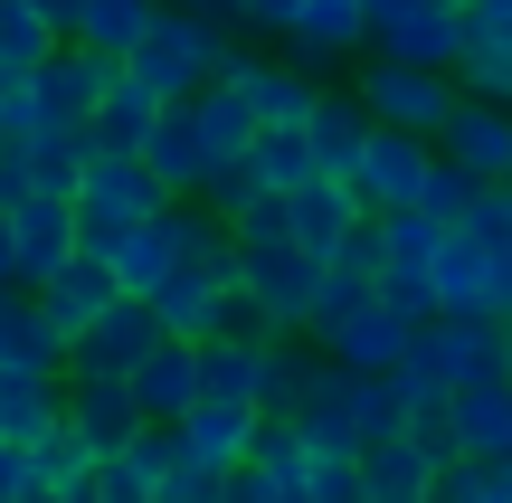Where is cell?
I'll return each instance as SVG.
<instances>
[{"mask_svg":"<svg viewBox=\"0 0 512 503\" xmlns=\"http://www.w3.org/2000/svg\"><path fill=\"white\" fill-rule=\"evenodd\" d=\"M408 390H484L503 380V323L484 314H427L408 333V361H399Z\"/></svg>","mask_w":512,"mask_h":503,"instance_id":"obj_1","label":"cell"},{"mask_svg":"<svg viewBox=\"0 0 512 503\" xmlns=\"http://www.w3.org/2000/svg\"><path fill=\"white\" fill-rule=\"evenodd\" d=\"M162 190H152V171L143 162H105L95 152L86 171H76V200H67V228H76V257H105L114 238H133L143 219H162Z\"/></svg>","mask_w":512,"mask_h":503,"instance_id":"obj_2","label":"cell"},{"mask_svg":"<svg viewBox=\"0 0 512 503\" xmlns=\"http://www.w3.org/2000/svg\"><path fill=\"white\" fill-rule=\"evenodd\" d=\"M228 48H238L228 29H200V19H152L143 48H133L114 76H124V86H143L152 105H190V95L219 76V57H228Z\"/></svg>","mask_w":512,"mask_h":503,"instance_id":"obj_3","label":"cell"},{"mask_svg":"<svg viewBox=\"0 0 512 503\" xmlns=\"http://www.w3.org/2000/svg\"><path fill=\"white\" fill-rule=\"evenodd\" d=\"M361 48L389 57V67L456 76V57H465V19H456V0H361Z\"/></svg>","mask_w":512,"mask_h":503,"instance_id":"obj_4","label":"cell"},{"mask_svg":"<svg viewBox=\"0 0 512 503\" xmlns=\"http://www.w3.org/2000/svg\"><path fill=\"white\" fill-rule=\"evenodd\" d=\"M351 105H361L370 133H408V143H437L446 105H456V76H427V67H389V57H370L361 76H351Z\"/></svg>","mask_w":512,"mask_h":503,"instance_id":"obj_5","label":"cell"},{"mask_svg":"<svg viewBox=\"0 0 512 503\" xmlns=\"http://www.w3.org/2000/svg\"><path fill=\"white\" fill-rule=\"evenodd\" d=\"M427 152H437L446 171H465L475 190H494V181H512V114H503V105H484V95H456Z\"/></svg>","mask_w":512,"mask_h":503,"instance_id":"obj_6","label":"cell"},{"mask_svg":"<svg viewBox=\"0 0 512 503\" xmlns=\"http://www.w3.org/2000/svg\"><path fill=\"white\" fill-rule=\"evenodd\" d=\"M427 171H437V152H427V143H408V133H370L342 190L361 200V219H389V209H418Z\"/></svg>","mask_w":512,"mask_h":503,"instance_id":"obj_7","label":"cell"},{"mask_svg":"<svg viewBox=\"0 0 512 503\" xmlns=\"http://www.w3.org/2000/svg\"><path fill=\"white\" fill-rule=\"evenodd\" d=\"M209 86L247 95V114H256V124H304V114H313V95H323L304 67H294V57H256V48H228Z\"/></svg>","mask_w":512,"mask_h":503,"instance_id":"obj_8","label":"cell"},{"mask_svg":"<svg viewBox=\"0 0 512 503\" xmlns=\"http://www.w3.org/2000/svg\"><path fill=\"white\" fill-rule=\"evenodd\" d=\"M114 86V67L105 57H86V48H48V67L29 76V114H38V133H76L95 114V95ZM29 133V143H38Z\"/></svg>","mask_w":512,"mask_h":503,"instance_id":"obj_9","label":"cell"},{"mask_svg":"<svg viewBox=\"0 0 512 503\" xmlns=\"http://www.w3.org/2000/svg\"><path fill=\"white\" fill-rule=\"evenodd\" d=\"M285 428L304 437L313 456H351V447H361V380L332 371V361H313V380H304V399L285 409Z\"/></svg>","mask_w":512,"mask_h":503,"instance_id":"obj_10","label":"cell"},{"mask_svg":"<svg viewBox=\"0 0 512 503\" xmlns=\"http://www.w3.org/2000/svg\"><path fill=\"white\" fill-rule=\"evenodd\" d=\"M152 342H162V323H152L143 304H124V295H114L105 314H95L86 333L67 342V380H124L133 361L152 352Z\"/></svg>","mask_w":512,"mask_h":503,"instance_id":"obj_11","label":"cell"},{"mask_svg":"<svg viewBox=\"0 0 512 503\" xmlns=\"http://www.w3.org/2000/svg\"><path fill=\"white\" fill-rule=\"evenodd\" d=\"M228 304H238V295H228L219 276H200V266H171V276L143 295V314L162 323V342H219V333H228Z\"/></svg>","mask_w":512,"mask_h":503,"instance_id":"obj_12","label":"cell"},{"mask_svg":"<svg viewBox=\"0 0 512 503\" xmlns=\"http://www.w3.org/2000/svg\"><path fill=\"white\" fill-rule=\"evenodd\" d=\"M351 228H361V200H351L342 181H304V190H285V247H294V257L332 266Z\"/></svg>","mask_w":512,"mask_h":503,"instance_id":"obj_13","label":"cell"},{"mask_svg":"<svg viewBox=\"0 0 512 503\" xmlns=\"http://www.w3.org/2000/svg\"><path fill=\"white\" fill-rule=\"evenodd\" d=\"M171 437H181V466H200V475H238V466H247V447H256V409L190 399V409L171 418Z\"/></svg>","mask_w":512,"mask_h":503,"instance_id":"obj_14","label":"cell"},{"mask_svg":"<svg viewBox=\"0 0 512 503\" xmlns=\"http://www.w3.org/2000/svg\"><path fill=\"white\" fill-rule=\"evenodd\" d=\"M0 219H10V276H19V295H29L38 276H57V266L76 257L67 200H19V209H0Z\"/></svg>","mask_w":512,"mask_h":503,"instance_id":"obj_15","label":"cell"},{"mask_svg":"<svg viewBox=\"0 0 512 503\" xmlns=\"http://www.w3.org/2000/svg\"><path fill=\"white\" fill-rule=\"evenodd\" d=\"M275 48H285L304 76H323V67H342V57H361V0H304V10H294V29L275 38Z\"/></svg>","mask_w":512,"mask_h":503,"instance_id":"obj_16","label":"cell"},{"mask_svg":"<svg viewBox=\"0 0 512 503\" xmlns=\"http://www.w3.org/2000/svg\"><path fill=\"white\" fill-rule=\"evenodd\" d=\"M57 428H67L86 456H114L133 428H143V418H133L124 380H67V399H57Z\"/></svg>","mask_w":512,"mask_h":503,"instance_id":"obj_17","label":"cell"},{"mask_svg":"<svg viewBox=\"0 0 512 503\" xmlns=\"http://www.w3.org/2000/svg\"><path fill=\"white\" fill-rule=\"evenodd\" d=\"M133 162L152 171V190H162V200H200V181H209V152H200V133H190L181 105L152 114V133H143V152H133Z\"/></svg>","mask_w":512,"mask_h":503,"instance_id":"obj_18","label":"cell"},{"mask_svg":"<svg viewBox=\"0 0 512 503\" xmlns=\"http://www.w3.org/2000/svg\"><path fill=\"white\" fill-rule=\"evenodd\" d=\"M408 333H418V323H399L389 304H370V314H351L342 333L323 342V361H332V371H351V380H389L408 361Z\"/></svg>","mask_w":512,"mask_h":503,"instance_id":"obj_19","label":"cell"},{"mask_svg":"<svg viewBox=\"0 0 512 503\" xmlns=\"http://www.w3.org/2000/svg\"><path fill=\"white\" fill-rule=\"evenodd\" d=\"M29 304H38V323H48L57 342H76V333H86V323L114 304V285H105V266H95V257H67L57 276L29 285Z\"/></svg>","mask_w":512,"mask_h":503,"instance_id":"obj_20","label":"cell"},{"mask_svg":"<svg viewBox=\"0 0 512 503\" xmlns=\"http://www.w3.org/2000/svg\"><path fill=\"white\" fill-rule=\"evenodd\" d=\"M0 371H29V380H67V342L38 323V304L19 285H0Z\"/></svg>","mask_w":512,"mask_h":503,"instance_id":"obj_21","label":"cell"},{"mask_svg":"<svg viewBox=\"0 0 512 503\" xmlns=\"http://www.w3.org/2000/svg\"><path fill=\"white\" fill-rule=\"evenodd\" d=\"M361 143H370L361 105H351L342 86H323V95H313V114H304V152H313V171H323V181H351Z\"/></svg>","mask_w":512,"mask_h":503,"instance_id":"obj_22","label":"cell"},{"mask_svg":"<svg viewBox=\"0 0 512 503\" xmlns=\"http://www.w3.org/2000/svg\"><path fill=\"white\" fill-rule=\"evenodd\" d=\"M446 437H456V456H503L512 447V380L446 390Z\"/></svg>","mask_w":512,"mask_h":503,"instance_id":"obj_23","label":"cell"},{"mask_svg":"<svg viewBox=\"0 0 512 503\" xmlns=\"http://www.w3.org/2000/svg\"><path fill=\"white\" fill-rule=\"evenodd\" d=\"M152 95L143 86H124V76H114L105 95H95V114H86V152H105V162H133V152H143V133H152Z\"/></svg>","mask_w":512,"mask_h":503,"instance_id":"obj_24","label":"cell"},{"mask_svg":"<svg viewBox=\"0 0 512 503\" xmlns=\"http://www.w3.org/2000/svg\"><path fill=\"white\" fill-rule=\"evenodd\" d=\"M190 380H200V399H219V409H256V342L247 333L190 342Z\"/></svg>","mask_w":512,"mask_h":503,"instance_id":"obj_25","label":"cell"},{"mask_svg":"<svg viewBox=\"0 0 512 503\" xmlns=\"http://www.w3.org/2000/svg\"><path fill=\"white\" fill-rule=\"evenodd\" d=\"M152 19H162L152 0H86L67 48H86V57H105V67H124V57L143 48V29H152Z\"/></svg>","mask_w":512,"mask_h":503,"instance_id":"obj_26","label":"cell"},{"mask_svg":"<svg viewBox=\"0 0 512 503\" xmlns=\"http://www.w3.org/2000/svg\"><path fill=\"white\" fill-rule=\"evenodd\" d=\"M351 466H361V494L370 503H418L437 475H427V456L408 447V437H370V447H351Z\"/></svg>","mask_w":512,"mask_h":503,"instance_id":"obj_27","label":"cell"},{"mask_svg":"<svg viewBox=\"0 0 512 503\" xmlns=\"http://www.w3.org/2000/svg\"><path fill=\"white\" fill-rule=\"evenodd\" d=\"M247 171H256V190H266V200H285V190L323 181V171H313V152H304V124H256Z\"/></svg>","mask_w":512,"mask_h":503,"instance_id":"obj_28","label":"cell"},{"mask_svg":"<svg viewBox=\"0 0 512 503\" xmlns=\"http://www.w3.org/2000/svg\"><path fill=\"white\" fill-rule=\"evenodd\" d=\"M181 114H190V133H200V152H209V162H238V152L256 143V114H247V95H228V86H200Z\"/></svg>","mask_w":512,"mask_h":503,"instance_id":"obj_29","label":"cell"},{"mask_svg":"<svg viewBox=\"0 0 512 503\" xmlns=\"http://www.w3.org/2000/svg\"><path fill=\"white\" fill-rule=\"evenodd\" d=\"M57 399H67V380L0 371V437H10V447H38V437L57 428Z\"/></svg>","mask_w":512,"mask_h":503,"instance_id":"obj_30","label":"cell"},{"mask_svg":"<svg viewBox=\"0 0 512 503\" xmlns=\"http://www.w3.org/2000/svg\"><path fill=\"white\" fill-rule=\"evenodd\" d=\"M313 342H256V418H285L294 399H304V380H313Z\"/></svg>","mask_w":512,"mask_h":503,"instance_id":"obj_31","label":"cell"},{"mask_svg":"<svg viewBox=\"0 0 512 503\" xmlns=\"http://www.w3.org/2000/svg\"><path fill=\"white\" fill-rule=\"evenodd\" d=\"M370 304H380V285H370V276H351V266H323V285H313V304H304V342L323 352V342L342 333L351 314H370Z\"/></svg>","mask_w":512,"mask_h":503,"instance_id":"obj_32","label":"cell"},{"mask_svg":"<svg viewBox=\"0 0 512 503\" xmlns=\"http://www.w3.org/2000/svg\"><path fill=\"white\" fill-rule=\"evenodd\" d=\"M86 124L76 133H38L29 143V200H76V171H86Z\"/></svg>","mask_w":512,"mask_h":503,"instance_id":"obj_33","label":"cell"},{"mask_svg":"<svg viewBox=\"0 0 512 503\" xmlns=\"http://www.w3.org/2000/svg\"><path fill=\"white\" fill-rule=\"evenodd\" d=\"M456 238L475 247V257H494V266H512V190L494 181V190H475L465 200V219H456Z\"/></svg>","mask_w":512,"mask_h":503,"instance_id":"obj_34","label":"cell"},{"mask_svg":"<svg viewBox=\"0 0 512 503\" xmlns=\"http://www.w3.org/2000/svg\"><path fill=\"white\" fill-rule=\"evenodd\" d=\"M48 48H57V38L38 29L19 0H0V76H38V67H48Z\"/></svg>","mask_w":512,"mask_h":503,"instance_id":"obj_35","label":"cell"},{"mask_svg":"<svg viewBox=\"0 0 512 503\" xmlns=\"http://www.w3.org/2000/svg\"><path fill=\"white\" fill-rule=\"evenodd\" d=\"M247 200H266L256 171H247V152H238V162H209V181H200V209H209V219H238Z\"/></svg>","mask_w":512,"mask_h":503,"instance_id":"obj_36","label":"cell"},{"mask_svg":"<svg viewBox=\"0 0 512 503\" xmlns=\"http://www.w3.org/2000/svg\"><path fill=\"white\" fill-rule=\"evenodd\" d=\"M294 503H370L361 494V466H351V456H313L304 485H294Z\"/></svg>","mask_w":512,"mask_h":503,"instance_id":"obj_37","label":"cell"},{"mask_svg":"<svg viewBox=\"0 0 512 503\" xmlns=\"http://www.w3.org/2000/svg\"><path fill=\"white\" fill-rule=\"evenodd\" d=\"M399 418H408L399 371H389V380H361V447H370V437H399Z\"/></svg>","mask_w":512,"mask_h":503,"instance_id":"obj_38","label":"cell"},{"mask_svg":"<svg viewBox=\"0 0 512 503\" xmlns=\"http://www.w3.org/2000/svg\"><path fill=\"white\" fill-rule=\"evenodd\" d=\"M465 200H475V181H465V171H427V190H418V219H437V228H456L465 219Z\"/></svg>","mask_w":512,"mask_h":503,"instance_id":"obj_39","label":"cell"},{"mask_svg":"<svg viewBox=\"0 0 512 503\" xmlns=\"http://www.w3.org/2000/svg\"><path fill=\"white\" fill-rule=\"evenodd\" d=\"M465 48H512V0H456Z\"/></svg>","mask_w":512,"mask_h":503,"instance_id":"obj_40","label":"cell"},{"mask_svg":"<svg viewBox=\"0 0 512 503\" xmlns=\"http://www.w3.org/2000/svg\"><path fill=\"white\" fill-rule=\"evenodd\" d=\"M219 503H294V494L275 485L266 466H238V475H219Z\"/></svg>","mask_w":512,"mask_h":503,"instance_id":"obj_41","label":"cell"},{"mask_svg":"<svg viewBox=\"0 0 512 503\" xmlns=\"http://www.w3.org/2000/svg\"><path fill=\"white\" fill-rule=\"evenodd\" d=\"M162 19H200V29H228L238 38V0H152Z\"/></svg>","mask_w":512,"mask_h":503,"instance_id":"obj_42","label":"cell"},{"mask_svg":"<svg viewBox=\"0 0 512 503\" xmlns=\"http://www.w3.org/2000/svg\"><path fill=\"white\" fill-rule=\"evenodd\" d=\"M294 10H304V0H238V29H256V38H285V29H294Z\"/></svg>","mask_w":512,"mask_h":503,"instance_id":"obj_43","label":"cell"},{"mask_svg":"<svg viewBox=\"0 0 512 503\" xmlns=\"http://www.w3.org/2000/svg\"><path fill=\"white\" fill-rule=\"evenodd\" d=\"M152 503H219V475H200V466H171Z\"/></svg>","mask_w":512,"mask_h":503,"instance_id":"obj_44","label":"cell"},{"mask_svg":"<svg viewBox=\"0 0 512 503\" xmlns=\"http://www.w3.org/2000/svg\"><path fill=\"white\" fill-rule=\"evenodd\" d=\"M465 485H475V503H512V466L503 456H465Z\"/></svg>","mask_w":512,"mask_h":503,"instance_id":"obj_45","label":"cell"},{"mask_svg":"<svg viewBox=\"0 0 512 503\" xmlns=\"http://www.w3.org/2000/svg\"><path fill=\"white\" fill-rule=\"evenodd\" d=\"M19 10H29L38 29L57 38V48H67V38H76V10H86V0H19Z\"/></svg>","mask_w":512,"mask_h":503,"instance_id":"obj_46","label":"cell"},{"mask_svg":"<svg viewBox=\"0 0 512 503\" xmlns=\"http://www.w3.org/2000/svg\"><path fill=\"white\" fill-rule=\"evenodd\" d=\"M19 494H38V475H29V447H10V437H0V503H19Z\"/></svg>","mask_w":512,"mask_h":503,"instance_id":"obj_47","label":"cell"},{"mask_svg":"<svg viewBox=\"0 0 512 503\" xmlns=\"http://www.w3.org/2000/svg\"><path fill=\"white\" fill-rule=\"evenodd\" d=\"M0 285H19V276H10V219H0Z\"/></svg>","mask_w":512,"mask_h":503,"instance_id":"obj_48","label":"cell"},{"mask_svg":"<svg viewBox=\"0 0 512 503\" xmlns=\"http://www.w3.org/2000/svg\"><path fill=\"white\" fill-rule=\"evenodd\" d=\"M503 380H512V314H503Z\"/></svg>","mask_w":512,"mask_h":503,"instance_id":"obj_49","label":"cell"},{"mask_svg":"<svg viewBox=\"0 0 512 503\" xmlns=\"http://www.w3.org/2000/svg\"><path fill=\"white\" fill-rule=\"evenodd\" d=\"M503 190H512V181H503Z\"/></svg>","mask_w":512,"mask_h":503,"instance_id":"obj_50","label":"cell"}]
</instances>
